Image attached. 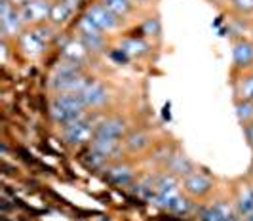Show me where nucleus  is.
Instances as JSON below:
<instances>
[{"label":"nucleus","instance_id":"obj_29","mask_svg":"<svg viewBox=\"0 0 253 221\" xmlns=\"http://www.w3.org/2000/svg\"><path fill=\"white\" fill-rule=\"evenodd\" d=\"M35 31H37V35L42 40H44L46 44H48V42H50V40L53 39V31H51V27H46L44 23H42V25H37V27H35Z\"/></svg>","mask_w":253,"mask_h":221},{"label":"nucleus","instance_id":"obj_7","mask_svg":"<svg viewBox=\"0 0 253 221\" xmlns=\"http://www.w3.org/2000/svg\"><path fill=\"white\" fill-rule=\"evenodd\" d=\"M17 44H19L21 53H23L25 57H29V59H35V57H38V55H42L44 50H46V42L38 37L35 29H33V31L21 33V37H19V40H17Z\"/></svg>","mask_w":253,"mask_h":221},{"label":"nucleus","instance_id":"obj_23","mask_svg":"<svg viewBox=\"0 0 253 221\" xmlns=\"http://www.w3.org/2000/svg\"><path fill=\"white\" fill-rule=\"evenodd\" d=\"M80 40L88 46L89 52H101L105 48V35L103 33H97V35H82Z\"/></svg>","mask_w":253,"mask_h":221},{"label":"nucleus","instance_id":"obj_5","mask_svg":"<svg viewBox=\"0 0 253 221\" xmlns=\"http://www.w3.org/2000/svg\"><path fill=\"white\" fill-rule=\"evenodd\" d=\"M183 189L187 195L194 196V198H202L211 193L213 181L202 172H192L187 177H183Z\"/></svg>","mask_w":253,"mask_h":221},{"label":"nucleus","instance_id":"obj_31","mask_svg":"<svg viewBox=\"0 0 253 221\" xmlns=\"http://www.w3.org/2000/svg\"><path fill=\"white\" fill-rule=\"evenodd\" d=\"M244 133H246V137H248V141L253 145V124H244Z\"/></svg>","mask_w":253,"mask_h":221},{"label":"nucleus","instance_id":"obj_35","mask_svg":"<svg viewBox=\"0 0 253 221\" xmlns=\"http://www.w3.org/2000/svg\"><path fill=\"white\" fill-rule=\"evenodd\" d=\"M137 2H147V0H137Z\"/></svg>","mask_w":253,"mask_h":221},{"label":"nucleus","instance_id":"obj_21","mask_svg":"<svg viewBox=\"0 0 253 221\" xmlns=\"http://www.w3.org/2000/svg\"><path fill=\"white\" fill-rule=\"evenodd\" d=\"M238 101H252L253 103V75H246L236 84Z\"/></svg>","mask_w":253,"mask_h":221},{"label":"nucleus","instance_id":"obj_33","mask_svg":"<svg viewBox=\"0 0 253 221\" xmlns=\"http://www.w3.org/2000/svg\"><path fill=\"white\" fill-rule=\"evenodd\" d=\"M25 2H29V0H12V4H13V6H23Z\"/></svg>","mask_w":253,"mask_h":221},{"label":"nucleus","instance_id":"obj_32","mask_svg":"<svg viewBox=\"0 0 253 221\" xmlns=\"http://www.w3.org/2000/svg\"><path fill=\"white\" fill-rule=\"evenodd\" d=\"M57 2H63V4H67V6H71V8H78V4L82 2V0H57Z\"/></svg>","mask_w":253,"mask_h":221},{"label":"nucleus","instance_id":"obj_18","mask_svg":"<svg viewBox=\"0 0 253 221\" xmlns=\"http://www.w3.org/2000/svg\"><path fill=\"white\" fill-rule=\"evenodd\" d=\"M73 13H75V8H71V6H67L63 2H53V6H51V13H50V21L53 25H65L71 17H73Z\"/></svg>","mask_w":253,"mask_h":221},{"label":"nucleus","instance_id":"obj_11","mask_svg":"<svg viewBox=\"0 0 253 221\" xmlns=\"http://www.w3.org/2000/svg\"><path fill=\"white\" fill-rule=\"evenodd\" d=\"M126 133V122L122 118L113 117L103 120L101 124L97 126L95 135H103V137H113V139H122Z\"/></svg>","mask_w":253,"mask_h":221},{"label":"nucleus","instance_id":"obj_17","mask_svg":"<svg viewBox=\"0 0 253 221\" xmlns=\"http://www.w3.org/2000/svg\"><path fill=\"white\" fill-rule=\"evenodd\" d=\"M120 52L127 57H141L149 52V46L143 39H126L120 42Z\"/></svg>","mask_w":253,"mask_h":221},{"label":"nucleus","instance_id":"obj_15","mask_svg":"<svg viewBox=\"0 0 253 221\" xmlns=\"http://www.w3.org/2000/svg\"><path fill=\"white\" fill-rule=\"evenodd\" d=\"M89 149L101 153L107 158H113L118 155L120 151V139H113V137H103V135H95L91 141H89Z\"/></svg>","mask_w":253,"mask_h":221},{"label":"nucleus","instance_id":"obj_8","mask_svg":"<svg viewBox=\"0 0 253 221\" xmlns=\"http://www.w3.org/2000/svg\"><path fill=\"white\" fill-rule=\"evenodd\" d=\"M80 97L84 99L88 109H99L109 101V91L101 82H88L80 91Z\"/></svg>","mask_w":253,"mask_h":221},{"label":"nucleus","instance_id":"obj_30","mask_svg":"<svg viewBox=\"0 0 253 221\" xmlns=\"http://www.w3.org/2000/svg\"><path fill=\"white\" fill-rule=\"evenodd\" d=\"M160 31V25H158V21L156 19H149L147 23H145V33L147 35H151V33H158Z\"/></svg>","mask_w":253,"mask_h":221},{"label":"nucleus","instance_id":"obj_25","mask_svg":"<svg viewBox=\"0 0 253 221\" xmlns=\"http://www.w3.org/2000/svg\"><path fill=\"white\" fill-rule=\"evenodd\" d=\"M107 160H109L107 156H103L101 153H97V151H93V149H89L86 158H84V162H86L88 166H91V168H101Z\"/></svg>","mask_w":253,"mask_h":221},{"label":"nucleus","instance_id":"obj_4","mask_svg":"<svg viewBox=\"0 0 253 221\" xmlns=\"http://www.w3.org/2000/svg\"><path fill=\"white\" fill-rule=\"evenodd\" d=\"M88 80L84 73H73V75H53L51 77V88L55 93H80Z\"/></svg>","mask_w":253,"mask_h":221},{"label":"nucleus","instance_id":"obj_6","mask_svg":"<svg viewBox=\"0 0 253 221\" xmlns=\"http://www.w3.org/2000/svg\"><path fill=\"white\" fill-rule=\"evenodd\" d=\"M86 15L101 29L103 33H111V31L118 29V25H120V19L113 12H109L105 6H101V4H95V6L88 8Z\"/></svg>","mask_w":253,"mask_h":221},{"label":"nucleus","instance_id":"obj_10","mask_svg":"<svg viewBox=\"0 0 253 221\" xmlns=\"http://www.w3.org/2000/svg\"><path fill=\"white\" fill-rule=\"evenodd\" d=\"M166 168L168 172L171 174V176H175V177H187L189 174L194 172V166H192V162L189 160V156L181 155V153H171L169 158L166 160Z\"/></svg>","mask_w":253,"mask_h":221},{"label":"nucleus","instance_id":"obj_24","mask_svg":"<svg viewBox=\"0 0 253 221\" xmlns=\"http://www.w3.org/2000/svg\"><path fill=\"white\" fill-rule=\"evenodd\" d=\"M236 115L242 124H250L253 120V103L252 101H238L236 103Z\"/></svg>","mask_w":253,"mask_h":221},{"label":"nucleus","instance_id":"obj_26","mask_svg":"<svg viewBox=\"0 0 253 221\" xmlns=\"http://www.w3.org/2000/svg\"><path fill=\"white\" fill-rule=\"evenodd\" d=\"M230 6H232V10L244 13V15L253 12V0H230Z\"/></svg>","mask_w":253,"mask_h":221},{"label":"nucleus","instance_id":"obj_9","mask_svg":"<svg viewBox=\"0 0 253 221\" xmlns=\"http://www.w3.org/2000/svg\"><path fill=\"white\" fill-rule=\"evenodd\" d=\"M51 103L63 107L65 111H69V113L86 117V109H88V107L84 103V99L80 97V93H57Z\"/></svg>","mask_w":253,"mask_h":221},{"label":"nucleus","instance_id":"obj_22","mask_svg":"<svg viewBox=\"0 0 253 221\" xmlns=\"http://www.w3.org/2000/svg\"><path fill=\"white\" fill-rule=\"evenodd\" d=\"M213 208L217 210V214L221 216V221H240V214L238 210H234L232 206H228L227 202H215Z\"/></svg>","mask_w":253,"mask_h":221},{"label":"nucleus","instance_id":"obj_3","mask_svg":"<svg viewBox=\"0 0 253 221\" xmlns=\"http://www.w3.org/2000/svg\"><path fill=\"white\" fill-rule=\"evenodd\" d=\"M95 130H97V126H93L88 118L84 117L73 124L63 126V137L69 145H82L95 137Z\"/></svg>","mask_w":253,"mask_h":221},{"label":"nucleus","instance_id":"obj_28","mask_svg":"<svg viewBox=\"0 0 253 221\" xmlns=\"http://www.w3.org/2000/svg\"><path fill=\"white\" fill-rule=\"evenodd\" d=\"M190 210H192V204H190L189 198L179 196L177 200H175V204H173V208H171V212H175V214H189Z\"/></svg>","mask_w":253,"mask_h":221},{"label":"nucleus","instance_id":"obj_16","mask_svg":"<svg viewBox=\"0 0 253 221\" xmlns=\"http://www.w3.org/2000/svg\"><path fill=\"white\" fill-rule=\"evenodd\" d=\"M124 143H126V149L129 151V153L137 155V153H143L145 149H149L151 137H149V133H145L143 130H137V132H131V133L126 137Z\"/></svg>","mask_w":253,"mask_h":221},{"label":"nucleus","instance_id":"obj_20","mask_svg":"<svg viewBox=\"0 0 253 221\" xmlns=\"http://www.w3.org/2000/svg\"><path fill=\"white\" fill-rule=\"evenodd\" d=\"M236 210L240 216H250L253 212V189H242L238 196H236Z\"/></svg>","mask_w":253,"mask_h":221},{"label":"nucleus","instance_id":"obj_1","mask_svg":"<svg viewBox=\"0 0 253 221\" xmlns=\"http://www.w3.org/2000/svg\"><path fill=\"white\" fill-rule=\"evenodd\" d=\"M23 17L15 10L12 0H0V27L4 37H21L23 33Z\"/></svg>","mask_w":253,"mask_h":221},{"label":"nucleus","instance_id":"obj_27","mask_svg":"<svg viewBox=\"0 0 253 221\" xmlns=\"http://www.w3.org/2000/svg\"><path fill=\"white\" fill-rule=\"evenodd\" d=\"M198 220L200 221H221V216L217 214V210L211 208H200L198 210Z\"/></svg>","mask_w":253,"mask_h":221},{"label":"nucleus","instance_id":"obj_19","mask_svg":"<svg viewBox=\"0 0 253 221\" xmlns=\"http://www.w3.org/2000/svg\"><path fill=\"white\" fill-rule=\"evenodd\" d=\"M101 6H105L109 12H113L118 19L126 17L133 8V0H101Z\"/></svg>","mask_w":253,"mask_h":221},{"label":"nucleus","instance_id":"obj_12","mask_svg":"<svg viewBox=\"0 0 253 221\" xmlns=\"http://www.w3.org/2000/svg\"><path fill=\"white\" fill-rule=\"evenodd\" d=\"M232 61L234 67L238 69H246L253 63V44L248 40H238L234 42V48H232Z\"/></svg>","mask_w":253,"mask_h":221},{"label":"nucleus","instance_id":"obj_34","mask_svg":"<svg viewBox=\"0 0 253 221\" xmlns=\"http://www.w3.org/2000/svg\"><path fill=\"white\" fill-rule=\"evenodd\" d=\"M246 221H253V212L250 214V216H246Z\"/></svg>","mask_w":253,"mask_h":221},{"label":"nucleus","instance_id":"obj_2","mask_svg":"<svg viewBox=\"0 0 253 221\" xmlns=\"http://www.w3.org/2000/svg\"><path fill=\"white\" fill-rule=\"evenodd\" d=\"M51 6H53V2H50V0H29L23 6H19L17 10H19L25 23L37 27L50 19Z\"/></svg>","mask_w":253,"mask_h":221},{"label":"nucleus","instance_id":"obj_13","mask_svg":"<svg viewBox=\"0 0 253 221\" xmlns=\"http://www.w3.org/2000/svg\"><path fill=\"white\" fill-rule=\"evenodd\" d=\"M88 55H89L88 46L80 39L69 40L63 46V57L67 61H73V63H80V65H82V63L88 59Z\"/></svg>","mask_w":253,"mask_h":221},{"label":"nucleus","instance_id":"obj_14","mask_svg":"<svg viewBox=\"0 0 253 221\" xmlns=\"http://www.w3.org/2000/svg\"><path fill=\"white\" fill-rule=\"evenodd\" d=\"M107 179L118 187H126L129 183L133 181V168L127 166V164H114L111 168H107Z\"/></svg>","mask_w":253,"mask_h":221}]
</instances>
